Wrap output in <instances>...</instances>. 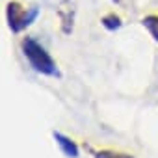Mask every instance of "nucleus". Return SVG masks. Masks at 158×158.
<instances>
[{
    "label": "nucleus",
    "instance_id": "1",
    "mask_svg": "<svg viewBox=\"0 0 158 158\" xmlns=\"http://www.w3.org/2000/svg\"><path fill=\"white\" fill-rule=\"evenodd\" d=\"M21 48H23V54L24 58L28 60L30 67L39 73V74H45V76H52V78H60L61 73L56 65V61L52 60V56L47 52V48L34 37H24L23 43H21Z\"/></svg>",
    "mask_w": 158,
    "mask_h": 158
},
{
    "label": "nucleus",
    "instance_id": "2",
    "mask_svg": "<svg viewBox=\"0 0 158 158\" xmlns=\"http://www.w3.org/2000/svg\"><path fill=\"white\" fill-rule=\"evenodd\" d=\"M6 17H8V26L13 34H21L23 30H26L30 24L35 23V19L39 17V8L32 6L28 10H24L17 0H11L6 6Z\"/></svg>",
    "mask_w": 158,
    "mask_h": 158
},
{
    "label": "nucleus",
    "instance_id": "3",
    "mask_svg": "<svg viewBox=\"0 0 158 158\" xmlns=\"http://www.w3.org/2000/svg\"><path fill=\"white\" fill-rule=\"evenodd\" d=\"M52 138H54L56 145L60 147V151H61L67 158H78V156H80V149H78V145H76L69 136H65V134L54 130V132H52Z\"/></svg>",
    "mask_w": 158,
    "mask_h": 158
},
{
    "label": "nucleus",
    "instance_id": "4",
    "mask_svg": "<svg viewBox=\"0 0 158 158\" xmlns=\"http://www.w3.org/2000/svg\"><path fill=\"white\" fill-rule=\"evenodd\" d=\"M141 26L147 28V32L151 34V37L158 43V15H147L141 19Z\"/></svg>",
    "mask_w": 158,
    "mask_h": 158
},
{
    "label": "nucleus",
    "instance_id": "5",
    "mask_svg": "<svg viewBox=\"0 0 158 158\" xmlns=\"http://www.w3.org/2000/svg\"><path fill=\"white\" fill-rule=\"evenodd\" d=\"M101 24H102L106 30L115 32V30H119V28L123 26V19H121L119 15H115V13H108V15H104V17L101 19Z\"/></svg>",
    "mask_w": 158,
    "mask_h": 158
},
{
    "label": "nucleus",
    "instance_id": "6",
    "mask_svg": "<svg viewBox=\"0 0 158 158\" xmlns=\"http://www.w3.org/2000/svg\"><path fill=\"white\" fill-rule=\"evenodd\" d=\"M93 158H134V156L125 154V152H117V151H110V149H102V151H95Z\"/></svg>",
    "mask_w": 158,
    "mask_h": 158
},
{
    "label": "nucleus",
    "instance_id": "7",
    "mask_svg": "<svg viewBox=\"0 0 158 158\" xmlns=\"http://www.w3.org/2000/svg\"><path fill=\"white\" fill-rule=\"evenodd\" d=\"M112 2H115V4H119V2H121V0H112Z\"/></svg>",
    "mask_w": 158,
    "mask_h": 158
}]
</instances>
